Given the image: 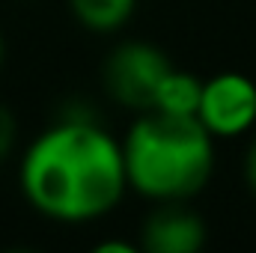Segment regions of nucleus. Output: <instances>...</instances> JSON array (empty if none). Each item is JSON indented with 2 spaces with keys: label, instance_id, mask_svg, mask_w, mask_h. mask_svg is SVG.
Listing matches in <instances>:
<instances>
[{
  "label": "nucleus",
  "instance_id": "obj_1",
  "mask_svg": "<svg viewBox=\"0 0 256 253\" xmlns=\"http://www.w3.org/2000/svg\"><path fill=\"white\" fill-rule=\"evenodd\" d=\"M21 188L36 212L54 220H96L128 188L122 146L98 122L60 120L27 149Z\"/></svg>",
  "mask_w": 256,
  "mask_h": 253
},
{
  "label": "nucleus",
  "instance_id": "obj_2",
  "mask_svg": "<svg viewBox=\"0 0 256 253\" xmlns=\"http://www.w3.org/2000/svg\"><path fill=\"white\" fill-rule=\"evenodd\" d=\"M120 146L128 188L158 202L200 194L214 170L212 134L196 116L143 110Z\"/></svg>",
  "mask_w": 256,
  "mask_h": 253
},
{
  "label": "nucleus",
  "instance_id": "obj_3",
  "mask_svg": "<svg viewBox=\"0 0 256 253\" xmlns=\"http://www.w3.org/2000/svg\"><path fill=\"white\" fill-rule=\"evenodd\" d=\"M173 68L167 54L149 42H122L116 45L102 68L104 90L114 102L131 110H152L164 74Z\"/></svg>",
  "mask_w": 256,
  "mask_h": 253
},
{
  "label": "nucleus",
  "instance_id": "obj_4",
  "mask_svg": "<svg viewBox=\"0 0 256 253\" xmlns=\"http://www.w3.org/2000/svg\"><path fill=\"white\" fill-rule=\"evenodd\" d=\"M196 120L212 137H236L256 122V84L238 72L202 80Z\"/></svg>",
  "mask_w": 256,
  "mask_h": 253
},
{
  "label": "nucleus",
  "instance_id": "obj_5",
  "mask_svg": "<svg viewBox=\"0 0 256 253\" xmlns=\"http://www.w3.org/2000/svg\"><path fill=\"white\" fill-rule=\"evenodd\" d=\"M202 244L206 224L182 200L161 202L143 224V250L149 253H196Z\"/></svg>",
  "mask_w": 256,
  "mask_h": 253
},
{
  "label": "nucleus",
  "instance_id": "obj_6",
  "mask_svg": "<svg viewBox=\"0 0 256 253\" xmlns=\"http://www.w3.org/2000/svg\"><path fill=\"white\" fill-rule=\"evenodd\" d=\"M200 96H202V80L196 74L170 68L158 86L152 110H164V114H176V116H196Z\"/></svg>",
  "mask_w": 256,
  "mask_h": 253
},
{
  "label": "nucleus",
  "instance_id": "obj_7",
  "mask_svg": "<svg viewBox=\"0 0 256 253\" xmlns=\"http://www.w3.org/2000/svg\"><path fill=\"white\" fill-rule=\"evenodd\" d=\"M68 3L84 27L98 30V33H110L131 18L137 0H68Z\"/></svg>",
  "mask_w": 256,
  "mask_h": 253
},
{
  "label": "nucleus",
  "instance_id": "obj_8",
  "mask_svg": "<svg viewBox=\"0 0 256 253\" xmlns=\"http://www.w3.org/2000/svg\"><path fill=\"white\" fill-rule=\"evenodd\" d=\"M12 143H15V116L9 108L0 104V161L12 152Z\"/></svg>",
  "mask_w": 256,
  "mask_h": 253
},
{
  "label": "nucleus",
  "instance_id": "obj_9",
  "mask_svg": "<svg viewBox=\"0 0 256 253\" xmlns=\"http://www.w3.org/2000/svg\"><path fill=\"white\" fill-rule=\"evenodd\" d=\"M244 182L256 194V137H254V143L248 146V155H244Z\"/></svg>",
  "mask_w": 256,
  "mask_h": 253
},
{
  "label": "nucleus",
  "instance_id": "obj_10",
  "mask_svg": "<svg viewBox=\"0 0 256 253\" xmlns=\"http://www.w3.org/2000/svg\"><path fill=\"white\" fill-rule=\"evenodd\" d=\"M0 63H3V39H0Z\"/></svg>",
  "mask_w": 256,
  "mask_h": 253
}]
</instances>
